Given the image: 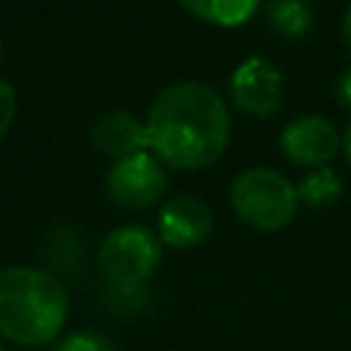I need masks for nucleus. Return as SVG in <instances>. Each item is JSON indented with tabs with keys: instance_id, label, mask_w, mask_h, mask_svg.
I'll use <instances>...</instances> for the list:
<instances>
[{
	"instance_id": "6e6552de",
	"label": "nucleus",
	"mask_w": 351,
	"mask_h": 351,
	"mask_svg": "<svg viewBox=\"0 0 351 351\" xmlns=\"http://www.w3.org/2000/svg\"><path fill=\"white\" fill-rule=\"evenodd\" d=\"M214 228V214L206 200L195 195H176L162 203L156 214V236L162 247L189 250L208 239Z\"/></svg>"
},
{
	"instance_id": "f03ea898",
	"label": "nucleus",
	"mask_w": 351,
	"mask_h": 351,
	"mask_svg": "<svg viewBox=\"0 0 351 351\" xmlns=\"http://www.w3.org/2000/svg\"><path fill=\"white\" fill-rule=\"evenodd\" d=\"M69 318V293L60 280L33 266L0 269V337L22 348L55 343Z\"/></svg>"
},
{
	"instance_id": "ddd939ff",
	"label": "nucleus",
	"mask_w": 351,
	"mask_h": 351,
	"mask_svg": "<svg viewBox=\"0 0 351 351\" xmlns=\"http://www.w3.org/2000/svg\"><path fill=\"white\" fill-rule=\"evenodd\" d=\"M55 351H112L110 340L90 329H77L55 340Z\"/></svg>"
},
{
	"instance_id": "423d86ee",
	"label": "nucleus",
	"mask_w": 351,
	"mask_h": 351,
	"mask_svg": "<svg viewBox=\"0 0 351 351\" xmlns=\"http://www.w3.org/2000/svg\"><path fill=\"white\" fill-rule=\"evenodd\" d=\"M104 186L115 206L126 211H143L162 200L167 189V170L151 151H140L112 162Z\"/></svg>"
},
{
	"instance_id": "39448f33",
	"label": "nucleus",
	"mask_w": 351,
	"mask_h": 351,
	"mask_svg": "<svg viewBox=\"0 0 351 351\" xmlns=\"http://www.w3.org/2000/svg\"><path fill=\"white\" fill-rule=\"evenodd\" d=\"M230 101L252 118H271L285 101V74L266 55L244 58L230 74Z\"/></svg>"
},
{
	"instance_id": "f8f14e48",
	"label": "nucleus",
	"mask_w": 351,
	"mask_h": 351,
	"mask_svg": "<svg viewBox=\"0 0 351 351\" xmlns=\"http://www.w3.org/2000/svg\"><path fill=\"white\" fill-rule=\"evenodd\" d=\"M296 195H299V203L310 208H326L340 200L343 181L332 167H315L307 176H302V181L296 184Z\"/></svg>"
},
{
	"instance_id": "20e7f679",
	"label": "nucleus",
	"mask_w": 351,
	"mask_h": 351,
	"mask_svg": "<svg viewBox=\"0 0 351 351\" xmlns=\"http://www.w3.org/2000/svg\"><path fill=\"white\" fill-rule=\"evenodd\" d=\"M162 263V241L145 225H121L110 230L96 252L101 280L121 291L140 288Z\"/></svg>"
},
{
	"instance_id": "2eb2a0df",
	"label": "nucleus",
	"mask_w": 351,
	"mask_h": 351,
	"mask_svg": "<svg viewBox=\"0 0 351 351\" xmlns=\"http://www.w3.org/2000/svg\"><path fill=\"white\" fill-rule=\"evenodd\" d=\"M335 96H337V101H340L346 110H351V69H346V71L337 77Z\"/></svg>"
},
{
	"instance_id": "a211bd4d",
	"label": "nucleus",
	"mask_w": 351,
	"mask_h": 351,
	"mask_svg": "<svg viewBox=\"0 0 351 351\" xmlns=\"http://www.w3.org/2000/svg\"><path fill=\"white\" fill-rule=\"evenodd\" d=\"M0 351H5V346H3V337H0Z\"/></svg>"
},
{
	"instance_id": "1a4fd4ad",
	"label": "nucleus",
	"mask_w": 351,
	"mask_h": 351,
	"mask_svg": "<svg viewBox=\"0 0 351 351\" xmlns=\"http://www.w3.org/2000/svg\"><path fill=\"white\" fill-rule=\"evenodd\" d=\"M90 140L101 154H107L115 162L148 151L145 121H140L126 110H110L101 118H96L90 126Z\"/></svg>"
},
{
	"instance_id": "9b49d317",
	"label": "nucleus",
	"mask_w": 351,
	"mask_h": 351,
	"mask_svg": "<svg viewBox=\"0 0 351 351\" xmlns=\"http://www.w3.org/2000/svg\"><path fill=\"white\" fill-rule=\"evenodd\" d=\"M261 11L274 33L282 38H302L310 33L315 14L307 0H263Z\"/></svg>"
},
{
	"instance_id": "9d476101",
	"label": "nucleus",
	"mask_w": 351,
	"mask_h": 351,
	"mask_svg": "<svg viewBox=\"0 0 351 351\" xmlns=\"http://www.w3.org/2000/svg\"><path fill=\"white\" fill-rule=\"evenodd\" d=\"M263 0H178V5L200 22L217 27H241L258 11Z\"/></svg>"
},
{
	"instance_id": "4468645a",
	"label": "nucleus",
	"mask_w": 351,
	"mask_h": 351,
	"mask_svg": "<svg viewBox=\"0 0 351 351\" xmlns=\"http://www.w3.org/2000/svg\"><path fill=\"white\" fill-rule=\"evenodd\" d=\"M14 118H16V90L11 88V82L0 80V140L8 134Z\"/></svg>"
},
{
	"instance_id": "7ed1b4c3",
	"label": "nucleus",
	"mask_w": 351,
	"mask_h": 351,
	"mask_svg": "<svg viewBox=\"0 0 351 351\" xmlns=\"http://www.w3.org/2000/svg\"><path fill=\"white\" fill-rule=\"evenodd\" d=\"M230 208L233 214L263 233H277L288 228L299 208L296 184H291L274 167H247L230 181Z\"/></svg>"
},
{
	"instance_id": "6ab92c4d",
	"label": "nucleus",
	"mask_w": 351,
	"mask_h": 351,
	"mask_svg": "<svg viewBox=\"0 0 351 351\" xmlns=\"http://www.w3.org/2000/svg\"><path fill=\"white\" fill-rule=\"evenodd\" d=\"M0 55H3V41H0Z\"/></svg>"
},
{
	"instance_id": "0eeeda50",
	"label": "nucleus",
	"mask_w": 351,
	"mask_h": 351,
	"mask_svg": "<svg viewBox=\"0 0 351 351\" xmlns=\"http://www.w3.org/2000/svg\"><path fill=\"white\" fill-rule=\"evenodd\" d=\"M343 137L337 126L324 115H299L280 132V151L299 167H326L340 151Z\"/></svg>"
},
{
	"instance_id": "f257e3e1",
	"label": "nucleus",
	"mask_w": 351,
	"mask_h": 351,
	"mask_svg": "<svg viewBox=\"0 0 351 351\" xmlns=\"http://www.w3.org/2000/svg\"><path fill=\"white\" fill-rule=\"evenodd\" d=\"M148 151L173 170L214 165L230 140V112L222 96L197 80L162 88L145 115Z\"/></svg>"
},
{
	"instance_id": "f3484780",
	"label": "nucleus",
	"mask_w": 351,
	"mask_h": 351,
	"mask_svg": "<svg viewBox=\"0 0 351 351\" xmlns=\"http://www.w3.org/2000/svg\"><path fill=\"white\" fill-rule=\"evenodd\" d=\"M343 154H346V159H348V165H351V121H348V126H346V132H343Z\"/></svg>"
},
{
	"instance_id": "dca6fc26",
	"label": "nucleus",
	"mask_w": 351,
	"mask_h": 351,
	"mask_svg": "<svg viewBox=\"0 0 351 351\" xmlns=\"http://www.w3.org/2000/svg\"><path fill=\"white\" fill-rule=\"evenodd\" d=\"M340 30H343V41H346V47H348V52H351V3H348V8H346V14H343V22H340Z\"/></svg>"
}]
</instances>
